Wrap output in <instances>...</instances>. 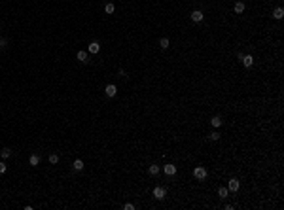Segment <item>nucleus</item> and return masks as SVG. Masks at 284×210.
<instances>
[{
    "instance_id": "nucleus-5",
    "label": "nucleus",
    "mask_w": 284,
    "mask_h": 210,
    "mask_svg": "<svg viewBox=\"0 0 284 210\" xmlns=\"http://www.w3.org/2000/svg\"><path fill=\"white\" fill-rule=\"evenodd\" d=\"M99 51H101V44H99V42H91L89 48H87V53H91V55L99 53Z\"/></svg>"
},
{
    "instance_id": "nucleus-23",
    "label": "nucleus",
    "mask_w": 284,
    "mask_h": 210,
    "mask_svg": "<svg viewBox=\"0 0 284 210\" xmlns=\"http://www.w3.org/2000/svg\"><path fill=\"white\" fill-rule=\"evenodd\" d=\"M6 168H8V167H6V163H2V161H0V174H4V172H6Z\"/></svg>"
},
{
    "instance_id": "nucleus-10",
    "label": "nucleus",
    "mask_w": 284,
    "mask_h": 210,
    "mask_svg": "<svg viewBox=\"0 0 284 210\" xmlns=\"http://www.w3.org/2000/svg\"><path fill=\"white\" fill-rule=\"evenodd\" d=\"M76 57H78L80 63H87V51H78V55H76Z\"/></svg>"
},
{
    "instance_id": "nucleus-14",
    "label": "nucleus",
    "mask_w": 284,
    "mask_h": 210,
    "mask_svg": "<svg viewBox=\"0 0 284 210\" xmlns=\"http://www.w3.org/2000/svg\"><path fill=\"white\" fill-rule=\"evenodd\" d=\"M10 155H12V150H10V148H4V150L0 151V157H2V159H8Z\"/></svg>"
},
{
    "instance_id": "nucleus-3",
    "label": "nucleus",
    "mask_w": 284,
    "mask_h": 210,
    "mask_svg": "<svg viewBox=\"0 0 284 210\" xmlns=\"http://www.w3.org/2000/svg\"><path fill=\"white\" fill-rule=\"evenodd\" d=\"M239 187H241V184H239L237 178H231V180L227 182V189H229V191H239Z\"/></svg>"
},
{
    "instance_id": "nucleus-22",
    "label": "nucleus",
    "mask_w": 284,
    "mask_h": 210,
    "mask_svg": "<svg viewBox=\"0 0 284 210\" xmlns=\"http://www.w3.org/2000/svg\"><path fill=\"white\" fill-rule=\"evenodd\" d=\"M6 45H8V40L6 38H0V49H4Z\"/></svg>"
},
{
    "instance_id": "nucleus-17",
    "label": "nucleus",
    "mask_w": 284,
    "mask_h": 210,
    "mask_svg": "<svg viewBox=\"0 0 284 210\" xmlns=\"http://www.w3.org/2000/svg\"><path fill=\"white\" fill-rule=\"evenodd\" d=\"M148 172L152 174V176H156V174L159 172V167H157V165H152V167H148Z\"/></svg>"
},
{
    "instance_id": "nucleus-7",
    "label": "nucleus",
    "mask_w": 284,
    "mask_h": 210,
    "mask_svg": "<svg viewBox=\"0 0 284 210\" xmlns=\"http://www.w3.org/2000/svg\"><path fill=\"white\" fill-rule=\"evenodd\" d=\"M241 61H242V64H244L246 68H250V66L254 64V57H252V55H242Z\"/></svg>"
},
{
    "instance_id": "nucleus-18",
    "label": "nucleus",
    "mask_w": 284,
    "mask_h": 210,
    "mask_svg": "<svg viewBox=\"0 0 284 210\" xmlns=\"http://www.w3.org/2000/svg\"><path fill=\"white\" fill-rule=\"evenodd\" d=\"M218 195H220V199H227V187H220Z\"/></svg>"
},
{
    "instance_id": "nucleus-20",
    "label": "nucleus",
    "mask_w": 284,
    "mask_h": 210,
    "mask_svg": "<svg viewBox=\"0 0 284 210\" xmlns=\"http://www.w3.org/2000/svg\"><path fill=\"white\" fill-rule=\"evenodd\" d=\"M49 163H51V165L59 163V155H57V153H51V155H49Z\"/></svg>"
},
{
    "instance_id": "nucleus-19",
    "label": "nucleus",
    "mask_w": 284,
    "mask_h": 210,
    "mask_svg": "<svg viewBox=\"0 0 284 210\" xmlns=\"http://www.w3.org/2000/svg\"><path fill=\"white\" fill-rule=\"evenodd\" d=\"M114 10H116V8H114L112 2H108L106 6H104V12H106V13H114Z\"/></svg>"
},
{
    "instance_id": "nucleus-16",
    "label": "nucleus",
    "mask_w": 284,
    "mask_h": 210,
    "mask_svg": "<svg viewBox=\"0 0 284 210\" xmlns=\"http://www.w3.org/2000/svg\"><path fill=\"white\" fill-rule=\"evenodd\" d=\"M159 48H161V49H167V48H169V38H161V40H159Z\"/></svg>"
},
{
    "instance_id": "nucleus-15",
    "label": "nucleus",
    "mask_w": 284,
    "mask_h": 210,
    "mask_svg": "<svg viewBox=\"0 0 284 210\" xmlns=\"http://www.w3.org/2000/svg\"><path fill=\"white\" fill-rule=\"evenodd\" d=\"M72 167H74V170H81V168H84V161H81V159H76Z\"/></svg>"
},
{
    "instance_id": "nucleus-12",
    "label": "nucleus",
    "mask_w": 284,
    "mask_h": 210,
    "mask_svg": "<svg viewBox=\"0 0 284 210\" xmlns=\"http://www.w3.org/2000/svg\"><path fill=\"white\" fill-rule=\"evenodd\" d=\"M282 15H284V10H282V8H275L273 17H275V19H282Z\"/></svg>"
},
{
    "instance_id": "nucleus-11",
    "label": "nucleus",
    "mask_w": 284,
    "mask_h": 210,
    "mask_svg": "<svg viewBox=\"0 0 284 210\" xmlns=\"http://www.w3.org/2000/svg\"><path fill=\"white\" fill-rule=\"evenodd\" d=\"M210 125H212V127H220L222 125V117L220 116H214L212 119H210Z\"/></svg>"
},
{
    "instance_id": "nucleus-4",
    "label": "nucleus",
    "mask_w": 284,
    "mask_h": 210,
    "mask_svg": "<svg viewBox=\"0 0 284 210\" xmlns=\"http://www.w3.org/2000/svg\"><path fill=\"white\" fill-rule=\"evenodd\" d=\"M163 172L167 174V176H174V174H176V167H174L172 163H169V165L163 167Z\"/></svg>"
},
{
    "instance_id": "nucleus-1",
    "label": "nucleus",
    "mask_w": 284,
    "mask_h": 210,
    "mask_svg": "<svg viewBox=\"0 0 284 210\" xmlns=\"http://www.w3.org/2000/svg\"><path fill=\"white\" fill-rule=\"evenodd\" d=\"M193 176L197 178V180H205L206 178V168L205 167H195L193 168Z\"/></svg>"
},
{
    "instance_id": "nucleus-13",
    "label": "nucleus",
    "mask_w": 284,
    "mask_h": 210,
    "mask_svg": "<svg viewBox=\"0 0 284 210\" xmlns=\"http://www.w3.org/2000/svg\"><path fill=\"white\" fill-rule=\"evenodd\" d=\"M242 12H244V2L239 0V2L235 4V13H242Z\"/></svg>"
},
{
    "instance_id": "nucleus-9",
    "label": "nucleus",
    "mask_w": 284,
    "mask_h": 210,
    "mask_svg": "<svg viewBox=\"0 0 284 210\" xmlns=\"http://www.w3.org/2000/svg\"><path fill=\"white\" fill-rule=\"evenodd\" d=\"M29 163H30L32 167H38V165H40V155H38V153H32V155L29 157Z\"/></svg>"
},
{
    "instance_id": "nucleus-24",
    "label": "nucleus",
    "mask_w": 284,
    "mask_h": 210,
    "mask_svg": "<svg viewBox=\"0 0 284 210\" xmlns=\"http://www.w3.org/2000/svg\"><path fill=\"white\" fill-rule=\"evenodd\" d=\"M123 208H125V210H135V204L127 203V204H123Z\"/></svg>"
},
{
    "instance_id": "nucleus-21",
    "label": "nucleus",
    "mask_w": 284,
    "mask_h": 210,
    "mask_svg": "<svg viewBox=\"0 0 284 210\" xmlns=\"http://www.w3.org/2000/svg\"><path fill=\"white\" fill-rule=\"evenodd\" d=\"M208 138H210V140H218V138H220V132H216V131H214V132H210V136H208Z\"/></svg>"
},
{
    "instance_id": "nucleus-2",
    "label": "nucleus",
    "mask_w": 284,
    "mask_h": 210,
    "mask_svg": "<svg viewBox=\"0 0 284 210\" xmlns=\"http://www.w3.org/2000/svg\"><path fill=\"white\" fill-rule=\"evenodd\" d=\"M165 195H167V191H165V187H161V186L153 187V197H156L157 201H163V199H165Z\"/></svg>"
},
{
    "instance_id": "nucleus-6",
    "label": "nucleus",
    "mask_w": 284,
    "mask_h": 210,
    "mask_svg": "<svg viewBox=\"0 0 284 210\" xmlns=\"http://www.w3.org/2000/svg\"><path fill=\"white\" fill-rule=\"evenodd\" d=\"M203 12H201V10H195V12H192V21H195V23H201L203 21Z\"/></svg>"
},
{
    "instance_id": "nucleus-8",
    "label": "nucleus",
    "mask_w": 284,
    "mask_h": 210,
    "mask_svg": "<svg viewBox=\"0 0 284 210\" xmlns=\"http://www.w3.org/2000/svg\"><path fill=\"white\" fill-rule=\"evenodd\" d=\"M104 93H106V97H116V93H117V87L116 85H106V89H104Z\"/></svg>"
}]
</instances>
